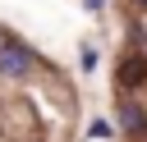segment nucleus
Masks as SVG:
<instances>
[{
    "label": "nucleus",
    "instance_id": "3",
    "mask_svg": "<svg viewBox=\"0 0 147 142\" xmlns=\"http://www.w3.org/2000/svg\"><path fill=\"white\" fill-rule=\"evenodd\" d=\"M119 128H124L129 137H142V133H147V110H142V105H124V110H119Z\"/></svg>",
    "mask_w": 147,
    "mask_h": 142
},
{
    "label": "nucleus",
    "instance_id": "2",
    "mask_svg": "<svg viewBox=\"0 0 147 142\" xmlns=\"http://www.w3.org/2000/svg\"><path fill=\"white\" fill-rule=\"evenodd\" d=\"M115 78H119V87H142L147 82V60L133 50V55H124L119 60V69H115Z\"/></svg>",
    "mask_w": 147,
    "mask_h": 142
},
{
    "label": "nucleus",
    "instance_id": "6",
    "mask_svg": "<svg viewBox=\"0 0 147 142\" xmlns=\"http://www.w3.org/2000/svg\"><path fill=\"white\" fill-rule=\"evenodd\" d=\"M0 46H5V37H0Z\"/></svg>",
    "mask_w": 147,
    "mask_h": 142
},
{
    "label": "nucleus",
    "instance_id": "1",
    "mask_svg": "<svg viewBox=\"0 0 147 142\" xmlns=\"http://www.w3.org/2000/svg\"><path fill=\"white\" fill-rule=\"evenodd\" d=\"M28 69H32V50L18 46V41H5L0 46V73L5 78H23Z\"/></svg>",
    "mask_w": 147,
    "mask_h": 142
},
{
    "label": "nucleus",
    "instance_id": "4",
    "mask_svg": "<svg viewBox=\"0 0 147 142\" xmlns=\"http://www.w3.org/2000/svg\"><path fill=\"white\" fill-rule=\"evenodd\" d=\"M87 5H92V9H101V0H87Z\"/></svg>",
    "mask_w": 147,
    "mask_h": 142
},
{
    "label": "nucleus",
    "instance_id": "5",
    "mask_svg": "<svg viewBox=\"0 0 147 142\" xmlns=\"http://www.w3.org/2000/svg\"><path fill=\"white\" fill-rule=\"evenodd\" d=\"M133 5H138V9H147V0H133Z\"/></svg>",
    "mask_w": 147,
    "mask_h": 142
}]
</instances>
